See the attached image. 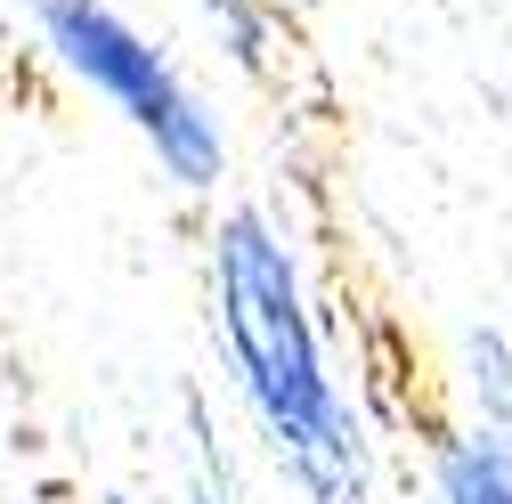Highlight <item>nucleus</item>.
Returning a JSON list of instances; mask_svg holds the SVG:
<instances>
[{
  "label": "nucleus",
  "mask_w": 512,
  "mask_h": 504,
  "mask_svg": "<svg viewBox=\"0 0 512 504\" xmlns=\"http://www.w3.org/2000/svg\"><path fill=\"white\" fill-rule=\"evenodd\" d=\"M33 41L82 98L131 122V139L155 155L171 196L220 204L236 179V139L220 106L196 90V74L122 9V0H33Z\"/></svg>",
  "instance_id": "obj_2"
},
{
  "label": "nucleus",
  "mask_w": 512,
  "mask_h": 504,
  "mask_svg": "<svg viewBox=\"0 0 512 504\" xmlns=\"http://www.w3.org/2000/svg\"><path fill=\"white\" fill-rule=\"evenodd\" d=\"M456 391H464V423H496L512 431V334L504 326H464L456 342Z\"/></svg>",
  "instance_id": "obj_5"
},
{
  "label": "nucleus",
  "mask_w": 512,
  "mask_h": 504,
  "mask_svg": "<svg viewBox=\"0 0 512 504\" xmlns=\"http://www.w3.org/2000/svg\"><path fill=\"white\" fill-rule=\"evenodd\" d=\"M196 17L204 33L220 41V57L244 74V82H277V57H285V17H277V0H196Z\"/></svg>",
  "instance_id": "obj_4"
},
{
  "label": "nucleus",
  "mask_w": 512,
  "mask_h": 504,
  "mask_svg": "<svg viewBox=\"0 0 512 504\" xmlns=\"http://www.w3.org/2000/svg\"><path fill=\"white\" fill-rule=\"evenodd\" d=\"M496 106H504V155H512V74H504V90H496Z\"/></svg>",
  "instance_id": "obj_7"
},
{
  "label": "nucleus",
  "mask_w": 512,
  "mask_h": 504,
  "mask_svg": "<svg viewBox=\"0 0 512 504\" xmlns=\"http://www.w3.org/2000/svg\"><path fill=\"white\" fill-rule=\"evenodd\" d=\"M431 504H512V431L456 423L431 439Z\"/></svg>",
  "instance_id": "obj_3"
},
{
  "label": "nucleus",
  "mask_w": 512,
  "mask_h": 504,
  "mask_svg": "<svg viewBox=\"0 0 512 504\" xmlns=\"http://www.w3.org/2000/svg\"><path fill=\"white\" fill-rule=\"evenodd\" d=\"M98 504H139V496H122V488H106V496H98Z\"/></svg>",
  "instance_id": "obj_8"
},
{
  "label": "nucleus",
  "mask_w": 512,
  "mask_h": 504,
  "mask_svg": "<svg viewBox=\"0 0 512 504\" xmlns=\"http://www.w3.org/2000/svg\"><path fill=\"white\" fill-rule=\"evenodd\" d=\"M204 301H212V342L228 366V391L252 415L277 472L301 488V504H374V431L358 399L342 391L326 318L309 301L293 228L228 196L204 228Z\"/></svg>",
  "instance_id": "obj_1"
},
{
  "label": "nucleus",
  "mask_w": 512,
  "mask_h": 504,
  "mask_svg": "<svg viewBox=\"0 0 512 504\" xmlns=\"http://www.w3.org/2000/svg\"><path fill=\"white\" fill-rule=\"evenodd\" d=\"M187 439H196V480H187L179 504H236V488H228V456H220V431H212L204 391H187Z\"/></svg>",
  "instance_id": "obj_6"
}]
</instances>
